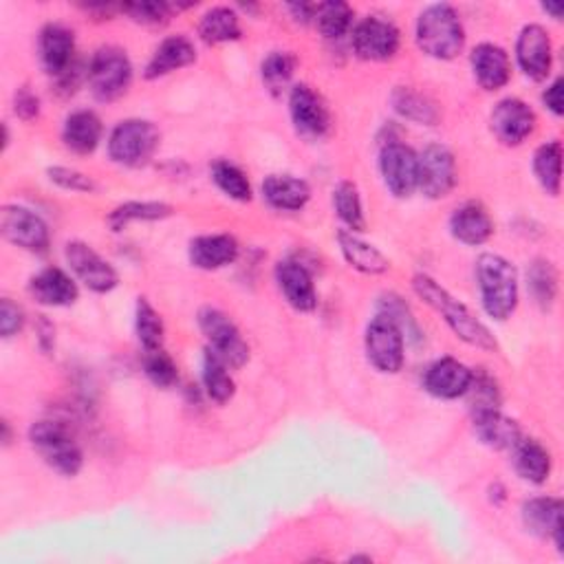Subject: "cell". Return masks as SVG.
I'll list each match as a JSON object with an SVG mask.
<instances>
[{
  "mask_svg": "<svg viewBox=\"0 0 564 564\" xmlns=\"http://www.w3.org/2000/svg\"><path fill=\"white\" fill-rule=\"evenodd\" d=\"M412 289L428 307H432L445 320V324L454 331L458 340L480 351L498 349L491 331L463 302H458L452 294H447L434 278L425 274H417L412 278Z\"/></svg>",
  "mask_w": 564,
  "mask_h": 564,
  "instance_id": "obj_1",
  "label": "cell"
},
{
  "mask_svg": "<svg viewBox=\"0 0 564 564\" xmlns=\"http://www.w3.org/2000/svg\"><path fill=\"white\" fill-rule=\"evenodd\" d=\"M476 285L485 313L505 322L518 307V272L498 254H480L476 261Z\"/></svg>",
  "mask_w": 564,
  "mask_h": 564,
  "instance_id": "obj_2",
  "label": "cell"
},
{
  "mask_svg": "<svg viewBox=\"0 0 564 564\" xmlns=\"http://www.w3.org/2000/svg\"><path fill=\"white\" fill-rule=\"evenodd\" d=\"M417 47L434 60H454L465 47V30L458 12L447 3L428 5L414 27Z\"/></svg>",
  "mask_w": 564,
  "mask_h": 564,
  "instance_id": "obj_3",
  "label": "cell"
},
{
  "mask_svg": "<svg viewBox=\"0 0 564 564\" xmlns=\"http://www.w3.org/2000/svg\"><path fill=\"white\" fill-rule=\"evenodd\" d=\"M30 441L41 458L60 476L74 478L80 474L85 465V454L65 423L52 419L36 421L30 428Z\"/></svg>",
  "mask_w": 564,
  "mask_h": 564,
  "instance_id": "obj_4",
  "label": "cell"
},
{
  "mask_svg": "<svg viewBox=\"0 0 564 564\" xmlns=\"http://www.w3.org/2000/svg\"><path fill=\"white\" fill-rule=\"evenodd\" d=\"M159 131L153 122L131 118L120 122L109 137V157L126 168L146 166L159 148Z\"/></svg>",
  "mask_w": 564,
  "mask_h": 564,
  "instance_id": "obj_5",
  "label": "cell"
},
{
  "mask_svg": "<svg viewBox=\"0 0 564 564\" xmlns=\"http://www.w3.org/2000/svg\"><path fill=\"white\" fill-rule=\"evenodd\" d=\"M87 78L96 100L115 102L131 89V82H133L131 58L120 47H102L93 54Z\"/></svg>",
  "mask_w": 564,
  "mask_h": 564,
  "instance_id": "obj_6",
  "label": "cell"
},
{
  "mask_svg": "<svg viewBox=\"0 0 564 564\" xmlns=\"http://www.w3.org/2000/svg\"><path fill=\"white\" fill-rule=\"evenodd\" d=\"M364 351L373 368L395 375L406 362V335L401 327L386 313H377L364 333Z\"/></svg>",
  "mask_w": 564,
  "mask_h": 564,
  "instance_id": "obj_7",
  "label": "cell"
},
{
  "mask_svg": "<svg viewBox=\"0 0 564 564\" xmlns=\"http://www.w3.org/2000/svg\"><path fill=\"white\" fill-rule=\"evenodd\" d=\"M197 322L208 340V351L221 357L230 368H243L250 362V346L245 338L223 311L214 307H203Z\"/></svg>",
  "mask_w": 564,
  "mask_h": 564,
  "instance_id": "obj_8",
  "label": "cell"
},
{
  "mask_svg": "<svg viewBox=\"0 0 564 564\" xmlns=\"http://www.w3.org/2000/svg\"><path fill=\"white\" fill-rule=\"evenodd\" d=\"M0 232L5 241L30 252V254H47L52 245L49 225L23 206H5L0 214Z\"/></svg>",
  "mask_w": 564,
  "mask_h": 564,
  "instance_id": "obj_9",
  "label": "cell"
},
{
  "mask_svg": "<svg viewBox=\"0 0 564 564\" xmlns=\"http://www.w3.org/2000/svg\"><path fill=\"white\" fill-rule=\"evenodd\" d=\"M379 173L388 192L397 199H406L419 184V155L410 146L390 140L381 146Z\"/></svg>",
  "mask_w": 564,
  "mask_h": 564,
  "instance_id": "obj_10",
  "label": "cell"
},
{
  "mask_svg": "<svg viewBox=\"0 0 564 564\" xmlns=\"http://www.w3.org/2000/svg\"><path fill=\"white\" fill-rule=\"evenodd\" d=\"M401 45V34L395 23L381 16H366L353 30V52L366 63H386L397 56Z\"/></svg>",
  "mask_w": 564,
  "mask_h": 564,
  "instance_id": "obj_11",
  "label": "cell"
},
{
  "mask_svg": "<svg viewBox=\"0 0 564 564\" xmlns=\"http://www.w3.org/2000/svg\"><path fill=\"white\" fill-rule=\"evenodd\" d=\"M456 186V159L443 144H430L419 153V184L423 197L436 201L447 197Z\"/></svg>",
  "mask_w": 564,
  "mask_h": 564,
  "instance_id": "obj_12",
  "label": "cell"
},
{
  "mask_svg": "<svg viewBox=\"0 0 564 564\" xmlns=\"http://www.w3.org/2000/svg\"><path fill=\"white\" fill-rule=\"evenodd\" d=\"M65 258L76 278L93 294H111L120 285L115 267L82 241L69 243L65 247Z\"/></svg>",
  "mask_w": 564,
  "mask_h": 564,
  "instance_id": "obj_13",
  "label": "cell"
},
{
  "mask_svg": "<svg viewBox=\"0 0 564 564\" xmlns=\"http://www.w3.org/2000/svg\"><path fill=\"white\" fill-rule=\"evenodd\" d=\"M289 115L296 133L311 142L322 140L331 129L329 107L309 85H296L289 91Z\"/></svg>",
  "mask_w": 564,
  "mask_h": 564,
  "instance_id": "obj_14",
  "label": "cell"
},
{
  "mask_svg": "<svg viewBox=\"0 0 564 564\" xmlns=\"http://www.w3.org/2000/svg\"><path fill=\"white\" fill-rule=\"evenodd\" d=\"M535 124L538 120L533 109L518 98L500 100L489 115L491 133L505 146H520L527 137L533 135Z\"/></svg>",
  "mask_w": 564,
  "mask_h": 564,
  "instance_id": "obj_15",
  "label": "cell"
},
{
  "mask_svg": "<svg viewBox=\"0 0 564 564\" xmlns=\"http://www.w3.org/2000/svg\"><path fill=\"white\" fill-rule=\"evenodd\" d=\"M516 63L520 71L533 82L549 78L553 67V45L542 25L522 27L516 41Z\"/></svg>",
  "mask_w": 564,
  "mask_h": 564,
  "instance_id": "obj_16",
  "label": "cell"
},
{
  "mask_svg": "<svg viewBox=\"0 0 564 564\" xmlns=\"http://www.w3.org/2000/svg\"><path fill=\"white\" fill-rule=\"evenodd\" d=\"M38 56L43 69L54 78H65L76 69V36L67 25L49 23L38 36Z\"/></svg>",
  "mask_w": 564,
  "mask_h": 564,
  "instance_id": "obj_17",
  "label": "cell"
},
{
  "mask_svg": "<svg viewBox=\"0 0 564 564\" xmlns=\"http://www.w3.org/2000/svg\"><path fill=\"white\" fill-rule=\"evenodd\" d=\"M276 283L287 305L300 313H311L318 307V291L311 272L294 258L276 265Z\"/></svg>",
  "mask_w": 564,
  "mask_h": 564,
  "instance_id": "obj_18",
  "label": "cell"
},
{
  "mask_svg": "<svg viewBox=\"0 0 564 564\" xmlns=\"http://www.w3.org/2000/svg\"><path fill=\"white\" fill-rule=\"evenodd\" d=\"M524 529L540 538L553 540L557 551H562V500L555 496H533L522 502L520 509Z\"/></svg>",
  "mask_w": 564,
  "mask_h": 564,
  "instance_id": "obj_19",
  "label": "cell"
},
{
  "mask_svg": "<svg viewBox=\"0 0 564 564\" xmlns=\"http://www.w3.org/2000/svg\"><path fill=\"white\" fill-rule=\"evenodd\" d=\"M472 381V368L454 357H441L425 371L423 388L436 399H458L465 397Z\"/></svg>",
  "mask_w": 564,
  "mask_h": 564,
  "instance_id": "obj_20",
  "label": "cell"
},
{
  "mask_svg": "<svg viewBox=\"0 0 564 564\" xmlns=\"http://www.w3.org/2000/svg\"><path fill=\"white\" fill-rule=\"evenodd\" d=\"M469 65L474 71V80L485 91H498L511 78V60L507 52L491 43H483L474 47L469 56Z\"/></svg>",
  "mask_w": 564,
  "mask_h": 564,
  "instance_id": "obj_21",
  "label": "cell"
},
{
  "mask_svg": "<svg viewBox=\"0 0 564 564\" xmlns=\"http://www.w3.org/2000/svg\"><path fill=\"white\" fill-rule=\"evenodd\" d=\"M239 241L230 234H206L190 241L188 258L197 269L217 272L239 258Z\"/></svg>",
  "mask_w": 564,
  "mask_h": 564,
  "instance_id": "obj_22",
  "label": "cell"
},
{
  "mask_svg": "<svg viewBox=\"0 0 564 564\" xmlns=\"http://www.w3.org/2000/svg\"><path fill=\"white\" fill-rule=\"evenodd\" d=\"M27 289L32 298L43 307H71L80 296L76 280L60 267H47L38 272L30 280Z\"/></svg>",
  "mask_w": 564,
  "mask_h": 564,
  "instance_id": "obj_23",
  "label": "cell"
},
{
  "mask_svg": "<svg viewBox=\"0 0 564 564\" xmlns=\"http://www.w3.org/2000/svg\"><path fill=\"white\" fill-rule=\"evenodd\" d=\"M197 60V47L186 36H168L162 41V45L155 49L153 58L148 60L144 69L146 80H159L175 71H181Z\"/></svg>",
  "mask_w": 564,
  "mask_h": 564,
  "instance_id": "obj_24",
  "label": "cell"
},
{
  "mask_svg": "<svg viewBox=\"0 0 564 564\" xmlns=\"http://www.w3.org/2000/svg\"><path fill=\"white\" fill-rule=\"evenodd\" d=\"M450 234L469 247H478L483 243H487L494 234V221L489 217V212L476 203V201H467L463 206H458L452 217H450Z\"/></svg>",
  "mask_w": 564,
  "mask_h": 564,
  "instance_id": "obj_25",
  "label": "cell"
},
{
  "mask_svg": "<svg viewBox=\"0 0 564 564\" xmlns=\"http://www.w3.org/2000/svg\"><path fill=\"white\" fill-rule=\"evenodd\" d=\"M261 192L267 206L278 212H300L311 199L309 184L294 175H269Z\"/></svg>",
  "mask_w": 564,
  "mask_h": 564,
  "instance_id": "obj_26",
  "label": "cell"
},
{
  "mask_svg": "<svg viewBox=\"0 0 564 564\" xmlns=\"http://www.w3.org/2000/svg\"><path fill=\"white\" fill-rule=\"evenodd\" d=\"M104 135L102 120L96 111H74L63 126V142L76 155H91L100 146Z\"/></svg>",
  "mask_w": 564,
  "mask_h": 564,
  "instance_id": "obj_27",
  "label": "cell"
},
{
  "mask_svg": "<svg viewBox=\"0 0 564 564\" xmlns=\"http://www.w3.org/2000/svg\"><path fill=\"white\" fill-rule=\"evenodd\" d=\"M472 423L478 441L494 450H511L522 439L520 425L513 419L505 417L500 408L474 412Z\"/></svg>",
  "mask_w": 564,
  "mask_h": 564,
  "instance_id": "obj_28",
  "label": "cell"
},
{
  "mask_svg": "<svg viewBox=\"0 0 564 564\" xmlns=\"http://www.w3.org/2000/svg\"><path fill=\"white\" fill-rule=\"evenodd\" d=\"M338 243H340V252H342L344 261L355 272L368 274V276H379L390 269V261L375 245L362 241L353 232H349V230L338 232Z\"/></svg>",
  "mask_w": 564,
  "mask_h": 564,
  "instance_id": "obj_29",
  "label": "cell"
},
{
  "mask_svg": "<svg viewBox=\"0 0 564 564\" xmlns=\"http://www.w3.org/2000/svg\"><path fill=\"white\" fill-rule=\"evenodd\" d=\"M511 454H513V469L522 480H527L531 485H542L549 478L551 454L540 441L520 439L511 447Z\"/></svg>",
  "mask_w": 564,
  "mask_h": 564,
  "instance_id": "obj_30",
  "label": "cell"
},
{
  "mask_svg": "<svg viewBox=\"0 0 564 564\" xmlns=\"http://www.w3.org/2000/svg\"><path fill=\"white\" fill-rule=\"evenodd\" d=\"M241 36H243L241 19L232 8H225V5L212 8L199 21V38L210 47L236 43L241 41Z\"/></svg>",
  "mask_w": 564,
  "mask_h": 564,
  "instance_id": "obj_31",
  "label": "cell"
},
{
  "mask_svg": "<svg viewBox=\"0 0 564 564\" xmlns=\"http://www.w3.org/2000/svg\"><path fill=\"white\" fill-rule=\"evenodd\" d=\"M557 289H560V276L555 265L546 258L531 261V265L527 267V291L531 300L542 311H549L555 305Z\"/></svg>",
  "mask_w": 564,
  "mask_h": 564,
  "instance_id": "obj_32",
  "label": "cell"
},
{
  "mask_svg": "<svg viewBox=\"0 0 564 564\" xmlns=\"http://www.w3.org/2000/svg\"><path fill=\"white\" fill-rule=\"evenodd\" d=\"M173 214H175V208L162 201H126L109 214V225L113 232H122L131 223L164 221V219H170Z\"/></svg>",
  "mask_w": 564,
  "mask_h": 564,
  "instance_id": "obj_33",
  "label": "cell"
},
{
  "mask_svg": "<svg viewBox=\"0 0 564 564\" xmlns=\"http://www.w3.org/2000/svg\"><path fill=\"white\" fill-rule=\"evenodd\" d=\"M392 109L408 122L421 124V126H434L439 122V109L436 104L414 91L412 87H397L392 93Z\"/></svg>",
  "mask_w": 564,
  "mask_h": 564,
  "instance_id": "obj_34",
  "label": "cell"
},
{
  "mask_svg": "<svg viewBox=\"0 0 564 564\" xmlns=\"http://www.w3.org/2000/svg\"><path fill=\"white\" fill-rule=\"evenodd\" d=\"M533 175L549 197H557L562 188V144L557 140L542 144L533 153Z\"/></svg>",
  "mask_w": 564,
  "mask_h": 564,
  "instance_id": "obj_35",
  "label": "cell"
},
{
  "mask_svg": "<svg viewBox=\"0 0 564 564\" xmlns=\"http://www.w3.org/2000/svg\"><path fill=\"white\" fill-rule=\"evenodd\" d=\"M333 210L349 232L357 234L366 230V217L362 206V195L353 181H340L333 188Z\"/></svg>",
  "mask_w": 564,
  "mask_h": 564,
  "instance_id": "obj_36",
  "label": "cell"
},
{
  "mask_svg": "<svg viewBox=\"0 0 564 564\" xmlns=\"http://www.w3.org/2000/svg\"><path fill=\"white\" fill-rule=\"evenodd\" d=\"M203 386L208 397L217 403H228L236 392V384H234V377L230 375V366L221 357H217L212 351H206L203 355Z\"/></svg>",
  "mask_w": 564,
  "mask_h": 564,
  "instance_id": "obj_37",
  "label": "cell"
},
{
  "mask_svg": "<svg viewBox=\"0 0 564 564\" xmlns=\"http://www.w3.org/2000/svg\"><path fill=\"white\" fill-rule=\"evenodd\" d=\"M311 23L327 41H340L353 25V10L346 3H316Z\"/></svg>",
  "mask_w": 564,
  "mask_h": 564,
  "instance_id": "obj_38",
  "label": "cell"
},
{
  "mask_svg": "<svg viewBox=\"0 0 564 564\" xmlns=\"http://www.w3.org/2000/svg\"><path fill=\"white\" fill-rule=\"evenodd\" d=\"M210 175H212V181L217 184V188L232 201H239V203L252 201V184H250L247 175L236 164H232L228 159H219L212 164Z\"/></svg>",
  "mask_w": 564,
  "mask_h": 564,
  "instance_id": "obj_39",
  "label": "cell"
},
{
  "mask_svg": "<svg viewBox=\"0 0 564 564\" xmlns=\"http://www.w3.org/2000/svg\"><path fill=\"white\" fill-rule=\"evenodd\" d=\"M135 333L140 344L146 349V353L159 351L164 346V335H166L164 320L146 298H140L135 307Z\"/></svg>",
  "mask_w": 564,
  "mask_h": 564,
  "instance_id": "obj_40",
  "label": "cell"
},
{
  "mask_svg": "<svg viewBox=\"0 0 564 564\" xmlns=\"http://www.w3.org/2000/svg\"><path fill=\"white\" fill-rule=\"evenodd\" d=\"M296 67H298V58L291 52H272L261 65V78L267 91L272 96H280L289 87L296 74Z\"/></svg>",
  "mask_w": 564,
  "mask_h": 564,
  "instance_id": "obj_41",
  "label": "cell"
},
{
  "mask_svg": "<svg viewBox=\"0 0 564 564\" xmlns=\"http://www.w3.org/2000/svg\"><path fill=\"white\" fill-rule=\"evenodd\" d=\"M465 397L469 399L472 414L483 412V410H498L500 401H502L498 381L483 368L472 371V381H469Z\"/></svg>",
  "mask_w": 564,
  "mask_h": 564,
  "instance_id": "obj_42",
  "label": "cell"
},
{
  "mask_svg": "<svg viewBox=\"0 0 564 564\" xmlns=\"http://www.w3.org/2000/svg\"><path fill=\"white\" fill-rule=\"evenodd\" d=\"M190 5L181 8L175 3H126L122 5V14H126L133 23L146 25V27H164L170 23L175 12L188 10Z\"/></svg>",
  "mask_w": 564,
  "mask_h": 564,
  "instance_id": "obj_43",
  "label": "cell"
},
{
  "mask_svg": "<svg viewBox=\"0 0 564 564\" xmlns=\"http://www.w3.org/2000/svg\"><path fill=\"white\" fill-rule=\"evenodd\" d=\"M144 371L146 377L157 386V388H170L179 381V368L175 360L164 351H151L144 360Z\"/></svg>",
  "mask_w": 564,
  "mask_h": 564,
  "instance_id": "obj_44",
  "label": "cell"
},
{
  "mask_svg": "<svg viewBox=\"0 0 564 564\" xmlns=\"http://www.w3.org/2000/svg\"><path fill=\"white\" fill-rule=\"evenodd\" d=\"M47 177H49V181L54 186H58L63 190H69V192H87L89 195V192L98 190L96 181L89 175H85V173H80L76 168L54 166V168L47 170Z\"/></svg>",
  "mask_w": 564,
  "mask_h": 564,
  "instance_id": "obj_45",
  "label": "cell"
},
{
  "mask_svg": "<svg viewBox=\"0 0 564 564\" xmlns=\"http://www.w3.org/2000/svg\"><path fill=\"white\" fill-rule=\"evenodd\" d=\"M25 327V313L19 305H14L10 298H3L0 302V335L5 340L19 335Z\"/></svg>",
  "mask_w": 564,
  "mask_h": 564,
  "instance_id": "obj_46",
  "label": "cell"
},
{
  "mask_svg": "<svg viewBox=\"0 0 564 564\" xmlns=\"http://www.w3.org/2000/svg\"><path fill=\"white\" fill-rule=\"evenodd\" d=\"M14 113L23 120V122H32L41 115V98L30 89L23 87L16 91L14 96Z\"/></svg>",
  "mask_w": 564,
  "mask_h": 564,
  "instance_id": "obj_47",
  "label": "cell"
},
{
  "mask_svg": "<svg viewBox=\"0 0 564 564\" xmlns=\"http://www.w3.org/2000/svg\"><path fill=\"white\" fill-rule=\"evenodd\" d=\"M542 104H544V109L551 113V115H555V118H562V113H564V102H562V78H555L546 89H544V93H542Z\"/></svg>",
  "mask_w": 564,
  "mask_h": 564,
  "instance_id": "obj_48",
  "label": "cell"
},
{
  "mask_svg": "<svg viewBox=\"0 0 564 564\" xmlns=\"http://www.w3.org/2000/svg\"><path fill=\"white\" fill-rule=\"evenodd\" d=\"M489 498H491V502H494V505H502V502H505V498H507L505 487H502L500 483H494V485L489 487Z\"/></svg>",
  "mask_w": 564,
  "mask_h": 564,
  "instance_id": "obj_49",
  "label": "cell"
},
{
  "mask_svg": "<svg viewBox=\"0 0 564 564\" xmlns=\"http://www.w3.org/2000/svg\"><path fill=\"white\" fill-rule=\"evenodd\" d=\"M542 10H544V12H549L555 21H560V19H562V12H564L560 3H546V5H542Z\"/></svg>",
  "mask_w": 564,
  "mask_h": 564,
  "instance_id": "obj_50",
  "label": "cell"
},
{
  "mask_svg": "<svg viewBox=\"0 0 564 564\" xmlns=\"http://www.w3.org/2000/svg\"><path fill=\"white\" fill-rule=\"evenodd\" d=\"M3 443L10 445L12 443V432H10V423L3 421Z\"/></svg>",
  "mask_w": 564,
  "mask_h": 564,
  "instance_id": "obj_51",
  "label": "cell"
}]
</instances>
